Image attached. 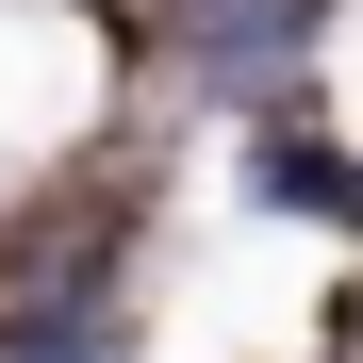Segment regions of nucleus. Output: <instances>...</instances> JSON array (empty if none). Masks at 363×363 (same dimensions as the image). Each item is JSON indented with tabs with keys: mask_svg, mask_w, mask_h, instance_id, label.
I'll return each instance as SVG.
<instances>
[{
	"mask_svg": "<svg viewBox=\"0 0 363 363\" xmlns=\"http://www.w3.org/2000/svg\"><path fill=\"white\" fill-rule=\"evenodd\" d=\"M33 363H83V347H33Z\"/></svg>",
	"mask_w": 363,
	"mask_h": 363,
	"instance_id": "obj_1",
	"label": "nucleus"
}]
</instances>
